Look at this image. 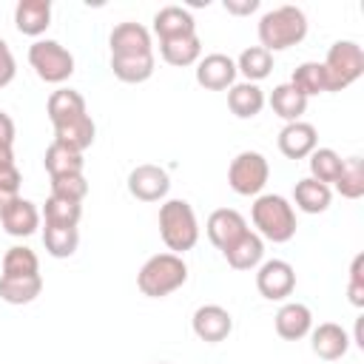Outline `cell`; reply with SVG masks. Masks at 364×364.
Returning a JSON list of instances; mask_svg holds the SVG:
<instances>
[{
    "label": "cell",
    "instance_id": "d4e9b609",
    "mask_svg": "<svg viewBox=\"0 0 364 364\" xmlns=\"http://www.w3.org/2000/svg\"><path fill=\"white\" fill-rule=\"evenodd\" d=\"M43 293V279L37 276H0V299L9 304H28Z\"/></svg>",
    "mask_w": 364,
    "mask_h": 364
},
{
    "label": "cell",
    "instance_id": "d590c367",
    "mask_svg": "<svg viewBox=\"0 0 364 364\" xmlns=\"http://www.w3.org/2000/svg\"><path fill=\"white\" fill-rule=\"evenodd\" d=\"M338 171H341V156L333 148H316L310 154V179L330 185V182H336Z\"/></svg>",
    "mask_w": 364,
    "mask_h": 364
},
{
    "label": "cell",
    "instance_id": "4316f807",
    "mask_svg": "<svg viewBox=\"0 0 364 364\" xmlns=\"http://www.w3.org/2000/svg\"><path fill=\"white\" fill-rule=\"evenodd\" d=\"M270 108H273L276 117H282L287 122H296L304 114V108H307V97L299 88H293L290 82H282L270 94Z\"/></svg>",
    "mask_w": 364,
    "mask_h": 364
},
{
    "label": "cell",
    "instance_id": "ba28073f",
    "mask_svg": "<svg viewBox=\"0 0 364 364\" xmlns=\"http://www.w3.org/2000/svg\"><path fill=\"white\" fill-rule=\"evenodd\" d=\"M256 287L264 299L270 301H282L293 293L296 287V270L290 262L284 259H267L259 264V273H256Z\"/></svg>",
    "mask_w": 364,
    "mask_h": 364
},
{
    "label": "cell",
    "instance_id": "8992f818",
    "mask_svg": "<svg viewBox=\"0 0 364 364\" xmlns=\"http://www.w3.org/2000/svg\"><path fill=\"white\" fill-rule=\"evenodd\" d=\"M28 63L43 82H65L74 74V57L57 40H37L28 46Z\"/></svg>",
    "mask_w": 364,
    "mask_h": 364
},
{
    "label": "cell",
    "instance_id": "484cf974",
    "mask_svg": "<svg viewBox=\"0 0 364 364\" xmlns=\"http://www.w3.org/2000/svg\"><path fill=\"white\" fill-rule=\"evenodd\" d=\"M159 54L168 65H193L199 63V54H202V40L199 34H191V37H176V40H162L159 43Z\"/></svg>",
    "mask_w": 364,
    "mask_h": 364
},
{
    "label": "cell",
    "instance_id": "277c9868",
    "mask_svg": "<svg viewBox=\"0 0 364 364\" xmlns=\"http://www.w3.org/2000/svg\"><path fill=\"white\" fill-rule=\"evenodd\" d=\"M159 236L171 253H185L199 242V222L185 199H168L159 208Z\"/></svg>",
    "mask_w": 364,
    "mask_h": 364
},
{
    "label": "cell",
    "instance_id": "cb8c5ba5",
    "mask_svg": "<svg viewBox=\"0 0 364 364\" xmlns=\"http://www.w3.org/2000/svg\"><path fill=\"white\" fill-rule=\"evenodd\" d=\"M330 196H333L330 185H321V182H316L310 176L299 179L296 188H293V202L304 213H324L330 208Z\"/></svg>",
    "mask_w": 364,
    "mask_h": 364
},
{
    "label": "cell",
    "instance_id": "f1b7e54d",
    "mask_svg": "<svg viewBox=\"0 0 364 364\" xmlns=\"http://www.w3.org/2000/svg\"><path fill=\"white\" fill-rule=\"evenodd\" d=\"M333 185L344 199H361L364 196V159L361 156L341 159V171Z\"/></svg>",
    "mask_w": 364,
    "mask_h": 364
},
{
    "label": "cell",
    "instance_id": "9a60e30c",
    "mask_svg": "<svg viewBox=\"0 0 364 364\" xmlns=\"http://www.w3.org/2000/svg\"><path fill=\"white\" fill-rule=\"evenodd\" d=\"M154 34L159 37V43L176 40V37H191V34H196V20L182 6H162L154 14Z\"/></svg>",
    "mask_w": 364,
    "mask_h": 364
},
{
    "label": "cell",
    "instance_id": "30bf717a",
    "mask_svg": "<svg viewBox=\"0 0 364 364\" xmlns=\"http://www.w3.org/2000/svg\"><path fill=\"white\" fill-rule=\"evenodd\" d=\"M191 327H193L196 338H202L208 344H219V341H225L230 336L233 318L219 304H202V307H196V313L191 318Z\"/></svg>",
    "mask_w": 364,
    "mask_h": 364
},
{
    "label": "cell",
    "instance_id": "836d02e7",
    "mask_svg": "<svg viewBox=\"0 0 364 364\" xmlns=\"http://www.w3.org/2000/svg\"><path fill=\"white\" fill-rule=\"evenodd\" d=\"M80 216H82L80 202H68V199H60V196H48L46 199V208H43L46 225H54V228H77Z\"/></svg>",
    "mask_w": 364,
    "mask_h": 364
},
{
    "label": "cell",
    "instance_id": "e0dca14e",
    "mask_svg": "<svg viewBox=\"0 0 364 364\" xmlns=\"http://www.w3.org/2000/svg\"><path fill=\"white\" fill-rule=\"evenodd\" d=\"M310 347H313V353L318 355V358H324V361H336V358H341L344 353H347V347H350V336H347V330L344 327H338L336 321H324V324H318L316 330H310Z\"/></svg>",
    "mask_w": 364,
    "mask_h": 364
},
{
    "label": "cell",
    "instance_id": "60d3db41",
    "mask_svg": "<svg viewBox=\"0 0 364 364\" xmlns=\"http://www.w3.org/2000/svg\"><path fill=\"white\" fill-rule=\"evenodd\" d=\"M0 145H6V148L14 145V119L3 111H0Z\"/></svg>",
    "mask_w": 364,
    "mask_h": 364
},
{
    "label": "cell",
    "instance_id": "7402d4cb",
    "mask_svg": "<svg viewBox=\"0 0 364 364\" xmlns=\"http://www.w3.org/2000/svg\"><path fill=\"white\" fill-rule=\"evenodd\" d=\"M46 111H48L51 125H63V122H68V119H77V117L88 114L82 94L74 91V88H57V91H51Z\"/></svg>",
    "mask_w": 364,
    "mask_h": 364
},
{
    "label": "cell",
    "instance_id": "6da1fadb",
    "mask_svg": "<svg viewBox=\"0 0 364 364\" xmlns=\"http://www.w3.org/2000/svg\"><path fill=\"white\" fill-rule=\"evenodd\" d=\"M307 34V17L299 6H279L262 14L259 20V43L264 51H284L301 43Z\"/></svg>",
    "mask_w": 364,
    "mask_h": 364
},
{
    "label": "cell",
    "instance_id": "7bdbcfd3",
    "mask_svg": "<svg viewBox=\"0 0 364 364\" xmlns=\"http://www.w3.org/2000/svg\"><path fill=\"white\" fill-rule=\"evenodd\" d=\"M11 165H14V151L6 148V145H0V171L3 168H11Z\"/></svg>",
    "mask_w": 364,
    "mask_h": 364
},
{
    "label": "cell",
    "instance_id": "8d00e7d4",
    "mask_svg": "<svg viewBox=\"0 0 364 364\" xmlns=\"http://www.w3.org/2000/svg\"><path fill=\"white\" fill-rule=\"evenodd\" d=\"M88 193V182L82 173H68V176H51V196L68 199V202H82Z\"/></svg>",
    "mask_w": 364,
    "mask_h": 364
},
{
    "label": "cell",
    "instance_id": "52a82bcc",
    "mask_svg": "<svg viewBox=\"0 0 364 364\" xmlns=\"http://www.w3.org/2000/svg\"><path fill=\"white\" fill-rule=\"evenodd\" d=\"M270 176V165L259 151H242L233 156L230 168H228V185L239 193V196H256L262 193V188L267 185Z\"/></svg>",
    "mask_w": 364,
    "mask_h": 364
},
{
    "label": "cell",
    "instance_id": "ffe728a7",
    "mask_svg": "<svg viewBox=\"0 0 364 364\" xmlns=\"http://www.w3.org/2000/svg\"><path fill=\"white\" fill-rule=\"evenodd\" d=\"M14 26L20 34L40 37L51 26V3L48 0H20L14 9Z\"/></svg>",
    "mask_w": 364,
    "mask_h": 364
},
{
    "label": "cell",
    "instance_id": "ac0fdd59",
    "mask_svg": "<svg viewBox=\"0 0 364 364\" xmlns=\"http://www.w3.org/2000/svg\"><path fill=\"white\" fill-rule=\"evenodd\" d=\"M0 222H3V230H6L9 236H31V233L40 228V210H37V205H34L31 199L17 196V199L3 210Z\"/></svg>",
    "mask_w": 364,
    "mask_h": 364
},
{
    "label": "cell",
    "instance_id": "2e32d148",
    "mask_svg": "<svg viewBox=\"0 0 364 364\" xmlns=\"http://www.w3.org/2000/svg\"><path fill=\"white\" fill-rule=\"evenodd\" d=\"M313 330V313L301 301H287L276 313V333L284 341H299Z\"/></svg>",
    "mask_w": 364,
    "mask_h": 364
},
{
    "label": "cell",
    "instance_id": "8fae6325",
    "mask_svg": "<svg viewBox=\"0 0 364 364\" xmlns=\"http://www.w3.org/2000/svg\"><path fill=\"white\" fill-rule=\"evenodd\" d=\"M111 57H145L154 54L151 51V31L142 23H119L114 26L111 37Z\"/></svg>",
    "mask_w": 364,
    "mask_h": 364
},
{
    "label": "cell",
    "instance_id": "d6986e66",
    "mask_svg": "<svg viewBox=\"0 0 364 364\" xmlns=\"http://www.w3.org/2000/svg\"><path fill=\"white\" fill-rule=\"evenodd\" d=\"M225 259L233 270H253L262 264V256H264V242L259 233L253 230H245L233 245H228L225 250Z\"/></svg>",
    "mask_w": 364,
    "mask_h": 364
},
{
    "label": "cell",
    "instance_id": "ab89813d",
    "mask_svg": "<svg viewBox=\"0 0 364 364\" xmlns=\"http://www.w3.org/2000/svg\"><path fill=\"white\" fill-rule=\"evenodd\" d=\"M20 171H17V165H11V168H3L0 171V191H9V193H17L20 191Z\"/></svg>",
    "mask_w": 364,
    "mask_h": 364
},
{
    "label": "cell",
    "instance_id": "f6af8a7d",
    "mask_svg": "<svg viewBox=\"0 0 364 364\" xmlns=\"http://www.w3.org/2000/svg\"><path fill=\"white\" fill-rule=\"evenodd\" d=\"M159 364H162V361H159Z\"/></svg>",
    "mask_w": 364,
    "mask_h": 364
},
{
    "label": "cell",
    "instance_id": "7c38bea8",
    "mask_svg": "<svg viewBox=\"0 0 364 364\" xmlns=\"http://www.w3.org/2000/svg\"><path fill=\"white\" fill-rule=\"evenodd\" d=\"M236 60H230L228 54H208L196 63V82L208 91H225L233 85L236 80Z\"/></svg>",
    "mask_w": 364,
    "mask_h": 364
},
{
    "label": "cell",
    "instance_id": "3957f363",
    "mask_svg": "<svg viewBox=\"0 0 364 364\" xmlns=\"http://www.w3.org/2000/svg\"><path fill=\"white\" fill-rule=\"evenodd\" d=\"M250 216H253V225L259 230V236H264L267 242H290L296 236V210L293 205L279 196V193H262L256 196L253 208H250Z\"/></svg>",
    "mask_w": 364,
    "mask_h": 364
},
{
    "label": "cell",
    "instance_id": "44dd1931",
    "mask_svg": "<svg viewBox=\"0 0 364 364\" xmlns=\"http://www.w3.org/2000/svg\"><path fill=\"white\" fill-rule=\"evenodd\" d=\"M94 134H97V125H94V119L88 114H82L77 119H68L63 125H54V142H60V145H65L71 151H80V154L85 148H91Z\"/></svg>",
    "mask_w": 364,
    "mask_h": 364
},
{
    "label": "cell",
    "instance_id": "74e56055",
    "mask_svg": "<svg viewBox=\"0 0 364 364\" xmlns=\"http://www.w3.org/2000/svg\"><path fill=\"white\" fill-rule=\"evenodd\" d=\"M350 301L355 307H364V253H358L353 259V267H350Z\"/></svg>",
    "mask_w": 364,
    "mask_h": 364
},
{
    "label": "cell",
    "instance_id": "5b68a950",
    "mask_svg": "<svg viewBox=\"0 0 364 364\" xmlns=\"http://www.w3.org/2000/svg\"><path fill=\"white\" fill-rule=\"evenodd\" d=\"M324 65L327 91H344L364 74V51L353 40H338L330 46Z\"/></svg>",
    "mask_w": 364,
    "mask_h": 364
},
{
    "label": "cell",
    "instance_id": "4dcf8cb0",
    "mask_svg": "<svg viewBox=\"0 0 364 364\" xmlns=\"http://www.w3.org/2000/svg\"><path fill=\"white\" fill-rule=\"evenodd\" d=\"M111 71L122 82H145L154 74V54L145 57H111Z\"/></svg>",
    "mask_w": 364,
    "mask_h": 364
},
{
    "label": "cell",
    "instance_id": "1f68e13d",
    "mask_svg": "<svg viewBox=\"0 0 364 364\" xmlns=\"http://www.w3.org/2000/svg\"><path fill=\"white\" fill-rule=\"evenodd\" d=\"M43 245H46L48 256L68 259V256H74V250L80 245V230L77 228H54V225H46L43 228Z\"/></svg>",
    "mask_w": 364,
    "mask_h": 364
},
{
    "label": "cell",
    "instance_id": "9c48e42d",
    "mask_svg": "<svg viewBox=\"0 0 364 364\" xmlns=\"http://www.w3.org/2000/svg\"><path fill=\"white\" fill-rule=\"evenodd\" d=\"M168 188H171L168 171L159 165H136L128 173V191L139 202H159L168 196Z\"/></svg>",
    "mask_w": 364,
    "mask_h": 364
},
{
    "label": "cell",
    "instance_id": "5bb4252c",
    "mask_svg": "<svg viewBox=\"0 0 364 364\" xmlns=\"http://www.w3.org/2000/svg\"><path fill=\"white\" fill-rule=\"evenodd\" d=\"M316 145H318V136H316V128L310 122L296 119L279 131V151L287 159H304L316 151Z\"/></svg>",
    "mask_w": 364,
    "mask_h": 364
},
{
    "label": "cell",
    "instance_id": "b9f144b4",
    "mask_svg": "<svg viewBox=\"0 0 364 364\" xmlns=\"http://www.w3.org/2000/svg\"><path fill=\"white\" fill-rule=\"evenodd\" d=\"M259 9V0H225V11L230 14H250Z\"/></svg>",
    "mask_w": 364,
    "mask_h": 364
},
{
    "label": "cell",
    "instance_id": "4fadbf2b",
    "mask_svg": "<svg viewBox=\"0 0 364 364\" xmlns=\"http://www.w3.org/2000/svg\"><path fill=\"white\" fill-rule=\"evenodd\" d=\"M205 230H208V239H210L219 250H225L228 245H233V242L247 230V222H245V216H242L239 210H233V208H219V210H213V213L208 216Z\"/></svg>",
    "mask_w": 364,
    "mask_h": 364
},
{
    "label": "cell",
    "instance_id": "ee69618b",
    "mask_svg": "<svg viewBox=\"0 0 364 364\" xmlns=\"http://www.w3.org/2000/svg\"><path fill=\"white\" fill-rule=\"evenodd\" d=\"M17 196H20V193H9V191H0V216H3V210H6V208H9V205L17 199Z\"/></svg>",
    "mask_w": 364,
    "mask_h": 364
},
{
    "label": "cell",
    "instance_id": "f35d334b",
    "mask_svg": "<svg viewBox=\"0 0 364 364\" xmlns=\"http://www.w3.org/2000/svg\"><path fill=\"white\" fill-rule=\"evenodd\" d=\"M17 74V63H14V54L9 48V43L0 37V88H6Z\"/></svg>",
    "mask_w": 364,
    "mask_h": 364
},
{
    "label": "cell",
    "instance_id": "f546056e",
    "mask_svg": "<svg viewBox=\"0 0 364 364\" xmlns=\"http://www.w3.org/2000/svg\"><path fill=\"white\" fill-rule=\"evenodd\" d=\"M236 71L245 74V82H259L273 71V54L264 51L262 46H250L239 54L236 60Z\"/></svg>",
    "mask_w": 364,
    "mask_h": 364
},
{
    "label": "cell",
    "instance_id": "603a6c76",
    "mask_svg": "<svg viewBox=\"0 0 364 364\" xmlns=\"http://www.w3.org/2000/svg\"><path fill=\"white\" fill-rule=\"evenodd\" d=\"M228 105L239 119H253L264 108V94L256 82H233L228 91Z\"/></svg>",
    "mask_w": 364,
    "mask_h": 364
},
{
    "label": "cell",
    "instance_id": "e575fe53",
    "mask_svg": "<svg viewBox=\"0 0 364 364\" xmlns=\"http://www.w3.org/2000/svg\"><path fill=\"white\" fill-rule=\"evenodd\" d=\"M40 273V259L31 247L14 245L3 256V276H37Z\"/></svg>",
    "mask_w": 364,
    "mask_h": 364
},
{
    "label": "cell",
    "instance_id": "83f0119b",
    "mask_svg": "<svg viewBox=\"0 0 364 364\" xmlns=\"http://www.w3.org/2000/svg\"><path fill=\"white\" fill-rule=\"evenodd\" d=\"M43 165L48 171V176H68V173H82V154L80 151H71L60 142H51L46 148V156H43Z\"/></svg>",
    "mask_w": 364,
    "mask_h": 364
},
{
    "label": "cell",
    "instance_id": "d6a6232c",
    "mask_svg": "<svg viewBox=\"0 0 364 364\" xmlns=\"http://www.w3.org/2000/svg\"><path fill=\"white\" fill-rule=\"evenodd\" d=\"M290 85L299 88L304 97H316V94H324L327 91V77H324V65L321 63H301L293 77H290Z\"/></svg>",
    "mask_w": 364,
    "mask_h": 364
},
{
    "label": "cell",
    "instance_id": "7a4b0ae2",
    "mask_svg": "<svg viewBox=\"0 0 364 364\" xmlns=\"http://www.w3.org/2000/svg\"><path fill=\"white\" fill-rule=\"evenodd\" d=\"M185 282H188V264L176 253H156L136 273V287L148 299H165L173 290H179Z\"/></svg>",
    "mask_w": 364,
    "mask_h": 364
}]
</instances>
